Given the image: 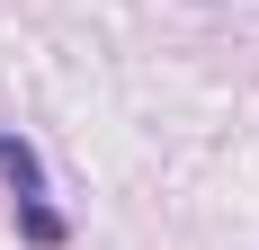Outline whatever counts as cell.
<instances>
[{
    "label": "cell",
    "instance_id": "1",
    "mask_svg": "<svg viewBox=\"0 0 259 250\" xmlns=\"http://www.w3.org/2000/svg\"><path fill=\"white\" fill-rule=\"evenodd\" d=\"M0 188H9V224H18L27 250H63V241H72V215L54 205L45 161H36V143H27L18 125H0Z\"/></svg>",
    "mask_w": 259,
    "mask_h": 250
}]
</instances>
